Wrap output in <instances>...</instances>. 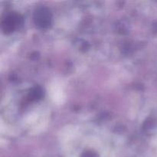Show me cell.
I'll list each match as a JSON object with an SVG mask.
<instances>
[{"label":"cell","mask_w":157,"mask_h":157,"mask_svg":"<svg viewBox=\"0 0 157 157\" xmlns=\"http://www.w3.org/2000/svg\"><path fill=\"white\" fill-rule=\"evenodd\" d=\"M41 95H42V91L39 87H35V88L32 89L29 94V96H30V98H32V100L38 99V98H41Z\"/></svg>","instance_id":"3"},{"label":"cell","mask_w":157,"mask_h":157,"mask_svg":"<svg viewBox=\"0 0 157 157\" xmlns=\"http://www.w3.org/2000/svg\"><path fill=\"white\" fill-rule=\"evenodd\" d=\"M18 24V17L15 15H9L2 23V27L5 32H12Z\"/></svg>","instance_id":"2"},{"label":"cell","mask_w":157,"mask_h":157,"mask_svg":"<svg viewBox=\"0 0 157 157\" xmlns=\"http://www.w3.org/2000/svg\"><path fill=\"white\" fill-rule=\"evenodd\" d=\"M34 21L35 25L41 29H45L50 26L52 23V14L46 8H38L34 13Z\"/></svg>","instance_id":"1"}]
</instances>
